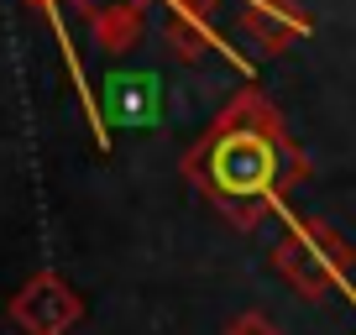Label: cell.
<instances>
[{"mask_svg":"<svg viewBox=\"0 0 356 335\" xmlns=\"http://www.w3.org/2000/svg\"><path fill=\"white\" fill-rule=\"evenodd\" d=\"M6 320L22 335H68L84 320V299L68 288L58 272H32L6 304Z\"/></svg>","mask_w":356,"mask_h":335,"instance_id":"cell-3","label":"cell"},{"mask_svg":"<svg viewBox=\"0 0 356 335\" xmlns=\"http://www.w3.org/2000/svg\"><path fill=\"white\" fill-rule=\"evenodd\" d=\"M105 105H111V115L121 126L131 121H147L157 105V84L152 74H111V84H105Z\"/></svg>","mask_w":356,"mask_h":335,"instance_id":"cell-7","label":"cell"},{"mask_svg":"<svg viewBox=\"0 0 356 335\" xmlns=\"http://www.w3.org/2000/svg\"><path fill=\"white\" fill-rule=\"evenodd\" d=\"M89 37L95 47L111 58L131 53L147 37V6L142 0H105V6H89Z\"/></svg>","mask_w":356,"mask_h":335,"instance_id":"cell-5","label":"cell"},{"mask_svg":"<svg viewBox=\"0 0 356 335\" xmlns=\"http://www.w3.org/2000/svg\"><path fill=\"white\" fill-rule=\"evenodd\" d=\"M173 6H184V0H173Z\"/></svg>","mask_w":356,"mask_h":335,"instance_id":"cell-10","label":"cell"},{"mask_svg":"<svg viewBox=\"0 0 356 335\" xmlns=\"http://www.w3.org/2000/svg\"><path fill=\"white\" fill-rule=\"evenodd\" d=\"M184 173L220 210L225 225L252 231L262 210L283 199V189L309 179V157L293 147L278 105L262 90H236L210 121V131L189 147Z\"/></svg>","mask_w":356,"mask_h":335,"instance_id":"cell-1","label":"cell"},{"mask_svg":"<svg viewBox=\"0 0 356 335\" xmlns=\"http://www.w3.org/2000/svg\"><path fill=\"white\" fill-rule=\"evenodd\" d=\"M163 42H168V53H173L178 63H200L215 47V26H210V16H200L189 0H184V6H173V16H168Z\"/></svg>","mask_w":356,"mask_h":335,"instance_id":"cell-6","label":"cell"},{"mask_svg":"<svg viewBox=\"0 0 356 335\" xmlns=\"http://www.w3.org/2000/svg\"><path fill=\"white\" fill-rule=\"evenodd\" d=\"M273 272H278L293 293H304V299L320 304V299H330L335 288L351 283L356 246L346 241L341 231L320 225V220H293V215H289L278 246H273Z\"/></svg>","mask_w":356,"mask_h":335,"instance_id":"cell-2","label":"cell"},{"mask_svg":"<svg viewBox=\"0 0 356 335\" xmlns=\"http://www.w3.org/2000/svg\"><path fill=\"white\" fill-rule=\"evenodd\" d=\"M32 6H58V0H32Z\"/></svg>","mask_w":356,"mask_h":335,"instance_id":"cell-9","label":"cell"},{"mask_svg":"<svg viewBox=\"0 0 356 335\" xmlns=\"http://www.w3.org/2000/svg\"><path fill=\"white\" fill-rule=\"evenodd\" d=\"M309 16L293 6V0H246L241 6V37L257 53H283L289 42L309 37Z\"/></svg>","mask_w":356,"mask_h":335,"instance_id":"cell-4","label":"cell"},{"mask_svg":"<svg viewBox=\"0 0 356 335\" xmlns=\"http://www.w3.org/2000/svg\"><path fill=\"white\" fill-rule=\"evenodd\" d=\"M220 335H283V330L267 320V314H257V309H252V314H236V320L225 325Z\"/></svg>","mask_w":356,"mask_h":335,"instance_id":"cell-8","label":"cell"}]
</instances>
